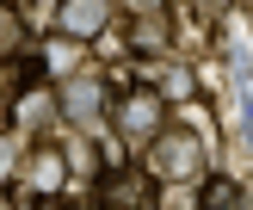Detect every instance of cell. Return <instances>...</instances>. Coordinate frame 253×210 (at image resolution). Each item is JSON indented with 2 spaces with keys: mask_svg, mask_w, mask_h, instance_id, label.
Returning <instances> with one entry per match:
<instances>
[{
  "mask_svg": "<svg viewBox=\"0 0 253 210\" xmlns=\"http://www.w3.org/2000/svg\"><path fill=\"white\" fill-rule=\"evenodd\" d=\"M148 173L167 185H204V142H198V130H161L155 142H148Z\"/></svg>",
  "mask_w": 253,
  "mask_h": 210,
  "instance_id": "cell-1",
  "label": "cell"
},
{
  "mask_svg": "<svg viewBox=\"0 0 253 210\" xmlns=\"http://www.w3.org/2000/svg\"><path fill=\"white\" fill-rule=\"evenodd\" d=\"M93 204L99 210H155L161 185H155V173H142V167H111L105 179H99Z\"/></svg>",
  "mask_w": 253,
  "mask_h": 210,
  "instance_id": "cell-2",
  "label": "cell"
},
{
  "mask_svg": "<svg viewBox=\"0 0 253 210\" xmlns=\"http://www.w3.org/2000/svg\"><path fill=\"white\" fill-rule=\"evenodd\" d=\"M111 124H118L130 142H155L161 124H167V105H161V93H148V86H130V93H118Z\"/></svg>",
  "mask_w": 253,
  "mask_h": 210,
  "instance_id": "cell-3",
  "label": "cell"
},
{
  "mask_svg": "<svg viewBox=\"0 0 253 210\" xmlns=\"http://www.w3.org/2000/svg\"><path fill=\"white\" fill-rule=\"evenodd\" d=\"M56 105L68 111L74 124H86V130H93V118L105 111V81H93V74H68V86H62Z\"/></svg>",
  "mask_w": 253,
  "mask_h": 210,
  "instance_id": "cell-4",
  "label": "cell"
},
{
  "mask_svg": "<svg viewBox=\"0 0 253 210\" xmlns=\"http://www.w3.org/2000/svg\"><path fill=\"white\" fill-rule=\"evenodd\" d=\"M105 25H111V0H62V12H56L62 37H99Z\"/></svg>",
  "mask_w": 253,
  "mask_h": 210,
  "instance_id": "cell-5",
  "label": "cell"
},
{
  "mask_svg": "<svg viewBox=\"0 0 253 210\" xmlns=\"http://www.w3.org/2000/svg\"><path fill=\"white\" fill-rule=\"evenodd\" d=\"M56 111H62V105H56V93H49V86L19 81V99H12V130H43Z\"/></svg>",
  "mask_w": 253,
  "mask_h": 210,
  "instance_id": "cell-6",
  "label": "cell"
},
{
  "mask_svg": "<svg viewBox=\"0 0 253 210\" xmlns=\"http://www.w3.org/2000/svg\"><path fill=\"white\" fill-rule=\"evenodd\" d=\"M25 173H31V185L49 192V198L68 185V161H62V148H31V155H25Z\"/></svg>",
  "mask_w": 253,
  "mask_h": 210,
  "instance_id": "cell-7",
  "label": "cell"
},
{
  "mask_svg": "<svg viewBox=\"0 0 253 210\" xmlns=\"http://www.w3.org/2000/svg\"><path fill=\"white\" fill-rule=\"evenodd\" d=\"M167 99H192V74L167 68V81H161V105H167Z\"/></svg>",
  "mask_w": 253,
  "mask_h": 210,
  "instance_id": "cell-8",
  "label": "cell"
},
{
  "mask_svg": "<svg viewBox=\"0 0 253 210\" xmlns=\"http://www.w3.org/2000/svg\"><path fill=\"white\" fill-rule=\"evenodd\" d=\"M25 43V31H19V12L12 6H0V49H19Z\"/></svg>",
  "mask_w": 253,
  "mask_h": 210,
  "instance_id": "cell-9",
  "label": "cell"
},
{
  "mask_svg": "<svg viewBox=\"0 0 253 210\" xmlns=\"http://www.w3.org/2000/svg\"><path fill=\"white\" fill-rule=\"evenodd\" d=\"M136 49H167V31H161L155 19H142L136 25Z\"/></svg>",
  "mask_w": 253,
  "mask_h": 210,
  "instance_id": "cell-10",
  "label": "cell"
},
{
  "mask_svg": "<svg viewBox=\"0 0 253 210\" xmlns=\"http://www.w3.org/2000/svg\"><path fill=\"white\" fill-rule=\"evenodd\" d=\"M130 6H136V12H161L167 0H130Z\"/></svg>",
  "mask_w": 253,
  "mask_h": 210,
  "instance_id": "cell-11",
  "label": "cell"
}]
</instances>
